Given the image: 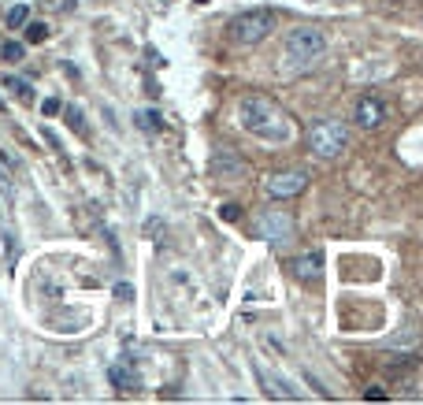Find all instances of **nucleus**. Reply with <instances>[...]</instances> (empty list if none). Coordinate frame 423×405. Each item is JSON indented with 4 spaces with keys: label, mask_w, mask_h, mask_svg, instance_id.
Wrapping results in <instances>:
<instances>
[{
    "label": "nucleus",
    "mask_w": 423,
    "mask_h": 405,
    "mask_svg": "<svg viewBox=\"0 0 423 405\" xmlns=\"http://www.w3.org/2000/svg\"><path fill=\"white\" fill-rule=\"evenodd\" d=\"M238 123H242V131L264 138V142H290L293 138L286 112L268 97H242L238 100Z\"/></svg>",
    "instance_id": "obj_1"
},
{
    "label": "nucleus",
    "mask_w": 423,
    "mask_h": 405,
    "mask_svg": "<svg viewBox=\"0 0 423 405\" xmlns=\"http://www.w3.org/2000/svg\"><path fill=\"white\" fill-rule=\"evenodd\" d=\"M323 52H327V34L319 30V26H297V30L286 34L282 63H286L290 71H305L323 56Z\"/></svg>",
    "instance_id": "obj_2"
},
{
    "label": "nucleus",
    "mask_w": 423,
    "mask_h": 405,
    "mask_svg": "<svg viewBox=\"0 0 423 405\" xmlns=\"http://www.w3.org/2000/svg\"><path fill=\"white\" fill-rule=\"evenodd\" d=\"M279 26V15L271 12V8H249V12L234 15L231 23H227V38L234 45H260L264 38H271V30Z\"/></svg>",
    "instance_id": "obj_3"
},
{
    "label": "nucleus",
    "mask_w": 423,
    "mask_h": 405,
    "mask_svg": "<svg viewBox=\"0 0 423 405\" xmlns=\"http://www.w3.org/2000/svg\"><path fill=\"white\" fill-rule=\"evenodd\" d=\"M349 142V131L342 123H334V119H323V123H316L308 131V149L319 156V160H334V156H342Z\"/></svg>",
    "instance_id": "obj_4"
},
{
    "label": "nucleus",
    "mask_w": 423,
    "mask_h": 405,
    "mask_svg": "<svg viewBox=\"0 0 423 405\" xmlns=\"http://www.w3.org/2000/svg\"><path fill=\"white\" fill-rule=\"evenodd\" d=\"M256 234H260L264 242H271V245H286L290 238H293V219L282 212V208L264 212L260 219H256Z\"/></svg>",
    "instance_id": "obj_5"
},
{
    "label": "nucleus",
    "mask_w": 423,
    "mask_h": 405,
    "mask_svg": "<svg viewBox=\"0 0 423 405\" xmlns=\"http://www.w3.org/2000/svg\"><path fill=\"white\" fill-rule=\"evenodd\" d=\"M308 186V175L305 171H279V175H268L264 179V190L271 193V197H297L301 190Z\"/></svg>",
    "instance_id": "obj_6"
},
{
    "label": "nucleus",
    "mask_w": 423,
    "mask_h": 405,
    "mask_svg": "<svg viewBox=\"0 0 423 405\" xmlns=\"http://www.w3.org/2000/svg\"><path fill=\"white\" fill-rule=\"evenodd\" d=\"M290 272L297 275L301 283H312V279L323 275V256H319V253H297L290 261Z\"/></svg>",
    "instance_id": "obj_7"
},
{
    "label": "nucleus",
    "mask_w": 423,
    "mask_h": 405,
    "mask_svg": "<svg viewBox=\"0 0 423 405\" xmlns=\"http://www.w3.org/2000/svg\"><path fill=\"white\" fill-rule=\"evenodd\" d=\"M212 171L223 175V179H231V182H238V179L245 175V160H238L234 153H227V149H223V153L212 156Z\"/></svg>",
    "instance_id": "obj_8"
},
{
    "label": "nucleus",
    "mask_w": 423,
    "mask_h": 405,
    "mask_svg": "<svg viewBox=\"0 0 423 405\" xmlns=\"http://www.w3.org/2000/svg\"><path fill=\"white\" fill-rule=\"evenodd\" d=\"M386 119V105L379 97H361V105H356V123L361 127H379Z\"/></svg>",
    "instance_id": "obj_9"
},
{
    "label": "nucleus",
    "mask_w": 423,
    "mask_h": 405,
    "mask_svg": "<svg viewBox=\"0 0 423 405\" xmlns=\"http://www.w3.org/2000/svg\"><path fill=\"white\" fill-rule=\"evenodd\" d=\"M108 380H112L119 391H134V386H137V375H130L123 364H112V368H108Z\"/></svg>",
    "instance_id": "obj_10"
},
{
    "label": "nucleus",
    "mask_w": 423,
    "mask_h": 405,
    "mask_svg": "<svg viewBox=\"0 0 423 405\" xmlns=\"http://www.w3.org/2000/svg\"><path fill=\"white\" fill-rule=\"evenodd\" d=\"M260 380L268 383V394H271V398H286V402L293 398V391H286V383H279L271 372H264V368H260Z\"/></svg>",
    "instance_id": "obj_11"
},
{
    "label": "nucleus",
    "mask_w": 423,
    "mask_h": 405,
    "mask_svg": "<svg viewBox=\"0 0 423 405\" xmlns=\"http://www.w3.org/2000/svg\"><path fill=\"white\" fill-rule=\"evenodd\" d=\"M26 19H30V8L26 4H15L12 12H8V26H12V30H23Z\"/></svg>",
    "instance_id": "obj_12"
},
{
    "label": "nucleus",
    "mask_w": 423,
    "mask_h": 405,
    "mask_svg": "<svg viewBox=\"0 0 423 405\" xmlns=\"http://www.w3.org/2000/svg\"><path fill=\"white\" fill-rule=\"evenodd\" d=\"M4 86H8V89H15V97H19V100H26V105H30V100H34V89H30V82H23V78H4Z\"/></svg>",
    "instance_id": "obj_13"
},
{
    "label": "nucleus",
    "mask_w": 423,
    "mask_h": 405,
    "mask_svg": "<svg viewBox=\"0 0 423 405\" xmlns=\"http://www.w3.org/2000/svg\"><path fill=\"white\" fill-rule=\"evenodd\" d=\"M45 38H49V26H45V23H30V19H26V41H30V45H41Z\"/></svg>",
    "instance_id": "obj_14"
},
{
    "label": "nucleus",
    "mask_w": 423,
    "mask_h": 405,
    "mask_svg": "<svg viewBox=\"0 0 423 405\" xmlns=\"http://www.w3.org/2000/svg\"><path fill=\"white\" fill-rule=\"evenodd\" d=\"M0 56H4V60H12V63H19V60L26 56V49H23L19 41H4V45H0Z\"/></svg>",
    "instance_id": "obj_15"
},
{
    "label": "nucleus",
    "mask_w": 423,
    "mask_h": 405,
    "mask_svg": "<svg viewBox=\"0 0 423 405\" xmlns=\"http://www.w3.org/2000/svg\"><path fill=\"white\" fill-rule=\"evenodd\" d=\"M134 119H137V127H145V131H160V127H163V119L156 112H137Z\"/></svg>",
    "instance_id": "obj_16"
},
{
    "label": "nucleus",
    "mask_w": 423,
    "mask_h": 405,
    "mask_svg": "<svg viewBox=\"0 0 423 405\" xmlns=\"http://www.w3.org/2000/svg\"><path fill=\"white\" fill-rule=\"evenodd\" d=\"M238 216H242V208H238L234 201H227V205H219V219H227V223H234Z\"/></svg>",
    "instance_id": "obj_17"
},
{
    "label": "nucleus",
    "mask_w": 423,
    "mask_h": 405,
    "mask_svg": "<svg viewBox=\"0 0 423 405\" xmlns=\"http://www.w3.org/2000/svg\"><path fill=\"white\" fill-rule=\"evenodd\" d=\"M67 127H71V131H78V134H86V123H82L78 108H67Z\"/></svg>",
    "instance_id": "obj_18"
},
{
    "label": "nucleus",
    "mask_w": 423,
    "mask_h": 405,
    "mask_svg": "<svg viewBox=\"0 0 423 405\" xmlns=\"http://www.w3.org/2000/svg\"><path fill=\"white\" fill-rule=\"evenodd\" d=\"M41 112H45V116H56V112H60V100H56V97H52V100H45V105H41Z\"/></svg>",
    "instance_id": "obj_19"
},
{
    "label": "nucleus",
    "mask_w": 423,
    "mask_h": 405,
    "mask_svg": "<svg viewBox=\"0 0 423 405\" xmlns=\"http://www.w3.org/2000/svg\"><path fill=\"white\" fill-rule=\"evenodd\" d=\"M52 8H56V12H67V8H71V0H52Z\"/></svg>",
    "instance_id": "obj_20"
},
{
    "label": "nucleus",
    "mask_w": 423,
    "mask_h": 405,
    "mask_svg": "<svg viewBox=\"0 0 423 405\" xmlns=\"http://www.w3.org/2000/svg\"><path fill=\"white\" fill-rule=\"evenodd\" d=\"M0 112H8V105H4V97H0Z\"/></svg>",
    "instance_id": "obj_21"
},
{
    "label": "nucleus",
    "mask_w": 423,
    "mask_h": 405,
    "mask_svg": "<svg viewBox=\"0 0 423 405\" xmlns=\"http://www.w3.org/2000/svg\"><path fill=\"white\" fill-rule=\"evenodd\" d=\"M193 4H208V0H193Z\"/></svg>",
    "instance_id": "obj_22"
}]
</instances>
